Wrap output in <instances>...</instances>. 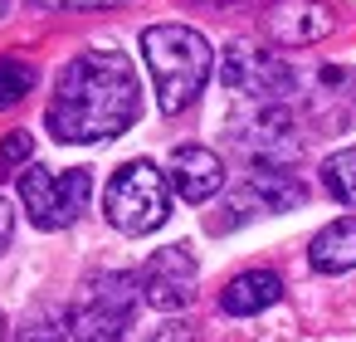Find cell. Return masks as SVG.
Instances as JSON below:
<instances>
[{
	"label": "cell",
	"instance_id": "cell-16",
	"mask_svg": "<svg viewBox=\"0 0 356 342\" xmlns=\"http://www.w3.org/2000/svg\"><path fill=\"white\" fill-rule=\"evenodd\" d=\"M20 342H74V332H69V318H59V313H35V318L20 327Z\"/></svg>",
	"mask_w": 356,
	"mask_h": 342
},
{
	"label": "cell",
	"instance_id": "cell-7",
	"mask_svg": "<svg viewBox=\"0 0 356 342\" xmlns=\"http://www.w3.org/2000/svg\"><path fill=\"white\" fill-rule=\"evenodd\" d=\"M137 283H142V298H147L152 308L176 313V308H186V303L195 298V254H191L186 244H166V249H156V254L142 264Z\"/></svg>",
	"mask_w": 356,
	"mask_h": 342
},
{
	"label": "cell",
	"instance_id": "cell-18",
	"mask_svg": "<svg viewBox=\"0 0 356 342\" xmlns=\"http://www.w3.org/2000/svg\"><path fill=\"white\" fill-rule=\"evenodd\" d=\"M35 6H44V10H108L118 0H35Z\"/></svg>",
	"mask_w": 356,
	"mask_h": 342
},
{
	"label": "cell",
	"instance_id": "cell-20",
	"mask_svg": "<svg viewBox=\"0 0 356 342\" xmlns=\"http://www.w3.org/2000/svg\"><path fill=\"white\" fill-rule=\"evenodd\" d=\"M10 235H15V210H10L6 201H0V249L10 244Z\"/></svg>",
	"mask_w": 356,
	"mask_h": 342
},
{
	"label": "cell",
	"instance_id": "cell-9",
	"mask_svg": "<svg viewBox=\"0 0 356 342\" xmlns=\"http://www.w3.org/2000/svg\"><path fill=\"white\" fill-rule=\"evenodd\" d=\"M332 30H337V15L322 0H278V6L264 10V35L283 49H307L317 40H327Z\"/></svg>",
	"mask_w": 356,
	"mask_h": 342
},
{
	"label": "cell",
	"instance_id": "cell-8",
	"mask_svg": "<svg viewBox=\"0 0 356 342\" xmlns=\"http://www.w3.org/2000/svg\"><path fill=\"white\" fill-rule=\"evenodd\" d=\"M234 127H239L234 142L254 157V166H283L288 157H298V127H293L288 108H278V103H259V113Z\"/></svg>",
	"mask_w": 356,
	"mask_h": 342
},
{
	"label": "cell",
	"instance_id": "cell-13",
	"mask_svg": "<svg viewBox=\"0 0 356 342\" xmlns=\"http://www.w3.org/2000/svg\"><path fill=\"white\" fill-rule=\"evenodd\" d=\"M249 196L259 201V210H298V205L307 201V186H302L298 171H288V166H254Z\"/></svg>",
	"mask_w": 356,
	"mask_h": 342
},
{
	"label": "cell",
	"instance_id": "cell-14",
	"mask_svg": "<svg viewBox=\"0 0 356 342\" xmlns=\"http://www.w3.org/2000/svg\"><path fill=\"white\" fill-rule=\"evenodd\" d=\"M322 186L341 201V205H356V147H341L322 162Z\"/></svg>",
	"mask_w": 356,
	"mask_h": 342
},
{
	"label": "cell",
	"instance_id": "cell-5",
	"mask_svg": "<svg viewBox=\"0 0 356 342\" xmlns=\"http://www.w3.org/2000/svg\"><path fill=\"white\" fill-rule=\"evenodd\" d=\"M93 196V176L88 166H74V171H49V166H25L20 171V201H25V215L40 225V230H64L83 215Z\"/></svg>",
	"mask_w": 356,
	"mask_h": 342
},
{
	"label": "cell",
	"instance_id": "cell-3",
	"mask_svg": "<svg viewBox=\"0 0 356 342\" xmlns=\"http://www.w3.org/2000/svg\"><path fill=\"white\" fill-rule=\"evenodd\" d=\"M137 298H142L137 274H122V269L88 274L79 298H74V308H69L74 342H122V332L132 327Z\"/></svg>",
	"mask_w": 356,
	"mask_h": 342
},
{
	"label": "cell",
	"instance_id": "cell-17",
	"mask_svg": "<svg viewBox=\"0 0 356 342\" xmlns=\"http://www.w3.org/2000/svg\"><path fill=\"white\" fill-rule=\"evenodd\" d=\"M30 152H35V137L30 132H10L6 142H0V176H6L10 166H20V162H30Z\"/></svg>",
	"mask_w": 356,
	"mask_h": 342
},
{
	"label": "cell",
	"instance_id": "cell-1",
	"mask_svg": "<svg viewBox=\"0 0 356 342\" xmlns=\"http://www.w3.org/2000/svg\"><path fill=\"white\" fill-rule=\"evenodd\" d=\"M137 113H142V84L132 59L118 49H88L59 69L44 127L59 142H108L122 137L137 123Z\"/></svg>",
	"mask_w": 356,
	"mask_h": 342
},
{
	"label": "cell",
	"instance_id": "cell-15",
	"mask_svg": "<svg viewBox=\"0 0 356 342\" xmlns=\"http://www.w3.org/2000/svg\"><path fill=\"white\" fill-rule=\"evenodd\" d=\"M35 88V69L15 54H0V108H15Z\"/></svg>",
	"mask_w": 356,
	"mask_h": 342
},
{
	"label": "cell",
	"instance_id": "cell-10",
	"mask_svg": "<svg viewBox=\"0 0 356 342\" xmlns=\"http://www.w3.org/2000/svg\"><path fill=\"white\" fill-rule=\"evenodd\" d=\"M166 176H171V186H176L181 201L200 205V201H210L225 186V162L210 147H176L171 162H166Z\"/></svg>",
	"mask_w": 356,
	"mask_h": 342
},
{
	"label": "cell",
	"instance_id": "cell-21",
	"mask_svg": "<svg viewBox=\"0 0 356 342\" xmlns=\"http://www.w3.org/2000/svg\"><path fill=\"white\" fill-rule=\"evenodd\" d=\"M6 10H10V0H0V15H6Z\"/></svg>",
	"mask_w": 356,
	"mask_h": 342
},
{
	"label": "cell",
	"instance_id": "cell-12",
	"mask_svg": "<svg viewBox=\"0 0 356 342\" xmlns=\"http://www.w3.org/2000/svg\"><path fill=\"white\" fill-rule=\"evenodd\" d=\"M307 264L317 274H346L356 269V215H341L332 225H322L307 244Z\"/></svg>",
	"mask_w": 356,
	"mask_h": 342
},
{
	"label": "cell",
	"instance_id": "cell-19",
	"mask_svg": "<svg viewBox=\"0 0 356 342\" xmlns=\"http://www.w3.org/2000/svg\"><path fill=\"white\" fill-rule=\"evenodd\" d=\"M152 342H195V332H191V327H181V322H171V327H161Z\"/></svg>",
	"mask_w": 356,
	"mask_h": 342
},
{
	"label": "cell",
	"instance_id": "cell-4",
	"mask_svg": "<svg viewBox=\"0 0 356 342\" xmlns=\"http://www.w3.org/2000/svg\"><path fill=\"white\" fill-rule=\"evenodd\" d=\"M166 176L152 162H127L113 171L108 191H103V215L108 225H118L122 235H152L166 220Z\"/></svg>",
	"mask_w": 356,
	"mask_h": 342
},
{
	"label": "cell",
	"instance_id": "cell-2",
	"mask_svg": "<svg viewBox=\"0 0 356 342\" xmlns=\"http://www.w3.org/2000/svg\"><path fill=\"white\" fill-rule=\"evenodd\" d=\"M142 59L152 69V88H156L161 113L191 108L195 93L205 88L210 69H215V54H210L205 35L191 30V25H147L142 30Z\"/></svg>",
	"mask_w": 356,
	"mask_h": 342
},
{
	"label": "cell",
	"instance_id": "cell-6",
	"mask_svg": "<svg viewBox=\"0 0 356 342\" xmlns=\"http://www.w3.org/2000/svg\"><path fill=\"white\" fill-rule=\"evenodd\" d=\"M220 84H225L229 93L254 98V103H278V98L293 93L298 74H293L278 54H264V49H254V45H229L225 59H220Z\"/></svg>",
	"mask_w": 356,
	"mask_h": 342
},
{
	"label": "cell",
	"instance_id": "cell-22",
	"mask_svg": "<svg viewBox=\"0 0 356 342\" xmlns=\"http://www.w3.org/2000/svg\"><path fill=\"white\" fill-rule=\"evenodd\" d=\"M0 337H6V318H0Z\"/></svg>",
	"mask_w": 356,
	"mask_h": 342
},
{
	"label": "cell",
	"instance_id": "cell-11",
	"mask_svg": "<svg viewBox=\"0 0 356 342\" xmlns=\"http://www.w3.org/2000/svg\"><path fill=\"white\" fill-rule=\"evenodd\" d=\"M278 298H283V279H278L273 269H244V274H234V279L225 283L220 308H225L229 318H249V313H264V308L278 303Z\"/></svg>",
	"mask_w": 356,
	"mask_h": 342
}]
</instances>
